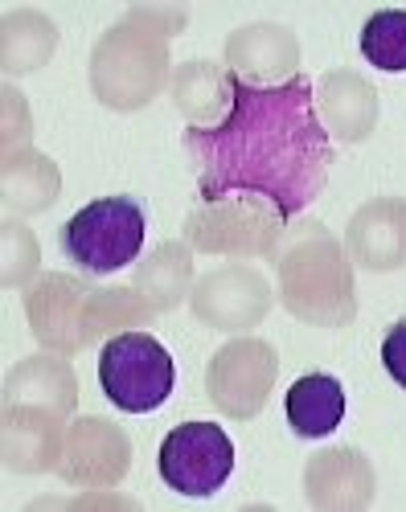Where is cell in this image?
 I'll list each match as a JSON object with an SVG mask.
<instances>
[{
	"label": "cell",
	"instance_id": "obj_1",
	"mask_svg": "<svg viewBox=\"0 0 406 512\" xmlns=\"http://www.w3.org/2000/svg\"><path fill=\"white\" fill-rule=\"evenodd\" d=\"M181 152L197 177V201L259 197L283 222L329 185L333 140L316 115V87L296 74L283 87L234 78V107L214 127H185Z\"/></svg>",
	"mask_w": 406,
	"mask_h": 512
},
{
	"label": "cell",
	"instance_id": "obj_2",
	"mask_svg": "<svg viewBox=\"0 0 406 512\" xmlns=\"http://www.w3.org/2000/svg\"><path fill=\"white\" fill-rule=\"evenodd\" d=\"M279 300L296 320L337 328L357 316L349 250L320 222L292 226L275 250Z\"/></svg>",
	"mask_w": 406,
	"mask_h": 512
},
{
	"label": "cell",
	"instance_id": "obj_3",
	"mask_svg": "<svg viewBox=\"0 0 406 512\" xmlns=\"http://www.w3.org/2000/svg\"><path fill=\"white\" fill-rule=\"evenodd\" d=\"M185 9H136L119 21L95 46L91 58V87L99 103L115 111L148 107L169 74V46L165 41L181 33Z\"/></svg>",
	"mask_w": 406,
	"mask_h": 512
},
{
	"label": "cell",
	"instance_id": "obj_4",
	"mask_svg": "<svg viewBox=\"0 0 406 512\" xmlns=\"http://www.w3.org/2000/svg\"><path fill=\"white\" fill-rule=\"evenodd\" d=\"M136 287H91L83 279L70 275H46L29 295V324L33 336L58 357H70L78 349H87L91 340H99L111 324H148L152 320V304L136 300Z\"/></svg>",
	"mask_w": 406,
	"mask_h": 512
},
{
	"label": "cell",
	"instance_id": "obj_5",
	"mask_svg": "<svg viewBox=\"0 0 406 512\" xmlns=\"http://www.w3.org/2000/svg\"><path fill=\"white\" fill-rule=\"evenodd\" d=\"M148 213L132 197H99L62 226V254L83 275H111L140 259Z\"/></svg>",
	"mask_w": 406,
	"mask_h": 512
},
{
	"label": "cell",
	"instance_id": "obj_6",
	"mask_svg": "<svg viewBox=\"0 0 406 512\" xmlns=\"http://www.w3.org/2000/svg\"><path fill=\"white\" fill-rule=\"evenodd\" d=\"M99 386L111 406L148 414L165 406L177 386V361L148 332H119L99 353Z\"/></svg>",
	"mask_w": 406,
	"mask_h": 512
},
{
	"label": "cell",
	"instance_id": "obj_7",
	"mask_svg": "<svg viewBox=\"0 0 406 512\" xmlns=\"http://www.w3.org/2000/svg\"><path fill=\"white\" fill-rule=\"evenodd\" d=\"M283 218L259 197H230L197 205L185 222V234L197 250L210 254H275L283 238Z\"/></svg>",
	"mask_w": 406,
	"mask_h": 512
},
{
	"label": "cell",
	"instance_id": "obj_8",
	"mask_svg": "<svg viewBox=\"0 0 406 512\" xmlns=\"http://www.w3.org/2000/svg\"><path fill=\"white\" fill-rule=\"evenodd\" d=\"M234 472V443L218 422H181L160 443V480L181 496H214Z\"/></svg>",
	"mask_w": 406,
	"mask_h": 512
},
{
	"label": "cell",
	"instance_id": "obj_9",
	"mask_svg": "<svg viewBox=\"0 0 406 512\" xmlns=\"http://www.w3.org/2000/svg\"><path fill=\"white\" fill-rule=\"evenodd\" d=\"M275 373H279V361L267 340L259 336L230 340V345H222L210 357V369H206L210 402L226 418H255L275 390Z\"/></svg>",
	"mask_w": 406,
	"mask_h": 512
},
{
	"label": "cell",
	"instance_id": "obj_10",
	"mask_svg": "<svg viewBox=\"0 0 406 512\" xmlns=\"http://www.w3.org/2000/svg\"><path fill=\"white\" fill-rule=\"evenodd\" d=\"M128 463H132V443L119 426L103 418H78L66 431L58 476L78 488H111L124 480Z\"/></svg>",
	"mask_w": 406,
	"mask_h": 512
},
{
	"label": "cell",
	"instance_id": "obj_11",
	"mask_svg": "<svg viewBox=\"0 0 406 512\" xmlns=\"http://www.w3.org/2000/svg\"><path fill=\"white\" fill-rule=\"evenodd\" d=\"M189 295H193V316L226 332L255 328L271 308V287L251 267H222L201 279Z\"/></svg>",
	"mask_w": 406,
	"mask_h": 512
},
{
	"label": "cell",
	"instance_id": "obj_12",
	"mask_svg": "<svg viewBox=\"0 0 406 512\" xmlns=\"http://www.w3.org/2000/svg\"><path fill=\"white\" fill-rule=\"evenodd\" d=\"M349 259L365 271H398L406 267V197L365 201L345 230Z\"/></svg>",
	"mask_w": 406,
	"mask_h": 512
},
{
	"label": "cell",
	"instance_id": "obj_13",
	"mask_svg": "<svg viewBox=\"0 0 406 512\" xmlns=\"http://www.w3.org/2000/svg\"><path fill=\"white\" fill-rule=\"evenodd\" d=\"M296 37L283 25H247L230 33L226 41V62L230 74L255 87H283L288 78H296Z\"/></svg>",
	"mask_w": 406,
	"mask_h": 512
},
{
	"label": "cell",
	"instance_id": "obj_14",
	"mask_svg": "<svg viewBox=\"0 0 406 512\" xmlns=\"http://www.w3.org/2000/svg\"><path fill=\"white\" fill-rule=\"evenodd\" d=\"M316 115L329 136L357 144L378 127V91L353 70H329L316 82Z\"/></svg>",
	"mask_w": 406,
	"mask_h": 512
},
{
	"label": "cell",
	"instance_id": "obj_15",
	"mask_svg": "<svg viewBox=\"0 0 406 512\" xmlns=\"http://www.w3.org/2000/svg\"><path fill=\"white\" fill-rule=\"evenodd\" d=\"M304 496L316 508H361L374 500V472L353 447L320 451L304 472Z\"/></svg>",
	"mask_w": 406,
	"mask_h": 512
},
{
	"label": "cell",
	"instance_id": "obj_16",
	"mask_svg": "<svg viewBox=\"0 0 406 512\" xmlns=\"http://www.w3.org/2000/svg\"><path fill=\"white\" fill-rule=\"evenodd\" d=\"M62 426L50 410L5 406V463L13 472H46L62 459Z\"/></svg>",
	"mask_w": 406,
	"mask_h": 512
},
{
	"label": "cell",
	"instance_id": "obj_17",
	"mask_svg": "<svg viewBox=\"0 0 406 512\" xmlns=\"http://www.w3.org/2000/svg\"><path fill=\"white\" fill-rule=\"evenodd\" d=\"M173 103L189 127H214L234 107V74L214 62H185L173 78Z\"/></svg>",
	"mask_w": 406,
	"mask_h": 512
},
{
	"label": "cell",
	"instance_id": "obj_18",
	"mask_svg": "<svg viewBox=\"0 0 406 512\" xmlns=\"http://www.w3.org/2000/svg\"><path fill=\"white\" fill-rule=\"evenodd\" d=\"M283 414L300 439H324L333 435L345 418V386L333 373H308L283 398Z\"/></svg>",
	"mask_w": 406,
	"mask_h": 512
},
{
	"label": "cell",
	"instance_id": "obj_19",
	"mask_svg": "<svg viewBox=\"0 0 406 512\" xmlns=\"http://www.w3.org/2000/svg\"><path fill=\"white\" fill-rule=\"evenodd\" d=\"M74 398H78V381L66 365V357H33L25 365H17L5 381V402L9 406H37L50 414H70L74 410Z\"/></svg>",
	"mask_w": 406,
	"mask_h": 512
},
{
	"label": "cell",
	"instance_id": "obj_20",
	"mask_svg": "<svg viewBox=\"0 0 406 512\" xmlns=\"http://www.w3.org/2000/svg\"><path fill=\"white\" fill-rule=\"evenodd\" d=\"M193 283V254L185 242H160L148 259L136 267V291L156 312L177 308Z\"/></svg>",
	"mask_w": 406,
	"mask_h": 512
},
{
	"label": "cell",
	"instance_id": "obj_21",
	"mask_svg": "<svg viewBox=\"0 0 406 512\" xmlns=\"http://www.w3.org/2000/svg\"><path fill=\"white\" fill-rule=\"evenodd\" d=\"M54 46H58V29L50 17L33 9L5 13V74L37 70L42 62H50Z\"/></svg>",
	"mask_w": 406,
	"mask_h": 512
},
{
	"label": "cell",
	"instance_id": "obj_22",
	"mask_svg": "<svg viewBox=\"0 0 406 512\" xmlns=\"http://www.w3.org/2000/svg\"><path fill=\"white\" fill-rule=\"evenodd\" d=\"M58 197V168L50 156H9L5 160V205L17 213H37Z\"/></svg>",
	"mask_w": 406,
	"mask_h": 512
},
{
	"label": "cell",
	"instance_id": "obj_23",
	"mask_svg": "<svg viewBox=\"0 0 406 512\" xmlns=\"http://www.w3.org/2000/svg\"><path fill=\"white\" fill-rule=\"evenodd\" d=\"M361 58L374 70H406V9H378L361 25Z\"/></svg>",
	"mask_w": 406,
	"mask_h": 512
},
{
	"label": "cell",
	"instance_id": "obj_24",
	"mask_svg": "<svg viewBox=\"0 0 406 512\" xmlns=\"http://www.w3.org/2000/svg\"><path fill=\"white\" fill-rule=\"evenodd\" d=\"M382 365H386V373L398 381V386L406 390V320L390 324V332L382 336Z\"/></svg>",
	"mask_w": 406,
	"mask_h": 512
}]
</instances>
